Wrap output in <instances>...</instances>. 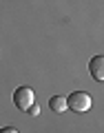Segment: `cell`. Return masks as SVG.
<instances>
[{
  "mask_svg": "<svg viewBox=\"0 0 104 133\" xmlns=\"http://www.w3.org/2000/svg\"><path fill=\"white\" fill-rule=\"evenodd\" d=\"M91 104H93V100H91V95L84 93V91H73V93L66 98V107H69V109H73V111H78V113L89 111Z\"/></svg>",
  "mask_w": 104,
  "mask_h": 133,
  "instance_id": "6da1fadb",
  "label": "cell"
},
{
  "mask_svg": "<svg viewBox=\"0 0 104 133\" xmlns=\"http://www.w3.org/2000/svg\"><path fill=\"white\" fill-rule=\"evenodd\" d=\"M33 102H36L33 89H29V87H20V89H16V93H13V104L18 107L20 111H27Z\"/></svg>",
  "mask_w": 104,
  "mask_h": 133,
  "instance_id": "7a4b0ae2",
  "label": "cell"
},
{
  "mask_svg": "<svg viewBox=\"0 0 104 133\" xmlns=\"http://www.w3.org/2000/svg\"><path fill=\"white\" fill-rule=\"evenodd\" d=\"M89 71H91V76H93L98 82L104 80V58H102V56L91 58V62H89Z\"/></svg>",
  "mask_w": 104,
  "mask_h": 133,
  "instance_id": "3957f363",
  "label": "cell"
},
{
  "mask_svg": "<svg viewBox=\"0 0 104 133\" xmlns=\"http://www.w3.org/2000/svg\"><path fill=\"white\" fill-rule=\"evenodd\" d=\"M49 107H51V111H56V113H64L69 107H66V98H62V95H53L51 100H49Z\"/></svg>",
  "mask_w": 104,
  "mask_h": 133,
  "instance_id": "277c9868",
  "label": "cell"
},
{
  "mask_svg": "<svg viewBox=\"0 0 104 133\" xmlns=\"http://www.w3.org/2000/svg\"><path fill=\"white\" fill-rule=\"evenodd\" d=\"M27 111H29V113H31V115H40V107H38V104H36V102H33V104H31V107H29V109H27Z\"/></svg>",
  "mask_w": 104,
  "mask_h": 133,
  "instance_id": "5b68a950",
  "label": "cell"
},
{
  "mask_svg": "<svg viewBox=\"0 0 104 133\" xmlns=\"http://www.w3.org/2000/svg\"><path fill=\"white\" fill-rule=\"evenodd\" d=\"M0 133H18V131L11 129V127H2V129H0Z\"/></svg>",
  "mask_w": 104,
  "mask_h": 133,
  "instance_id": "8992f818",
  "label": "cell"
}]
</instances>
